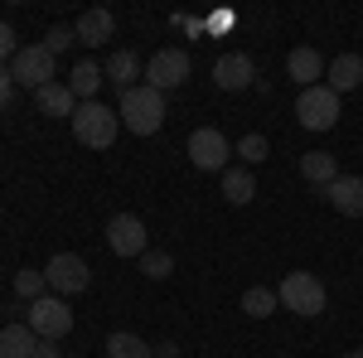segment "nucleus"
<instances>
[{
	"label": "nucleus",
	"mask_w": 363,
	"mask_h": 358,
	"mask_svg": "<svg viewBox=\"0 0 363 358\" xmlns=\"http://www.w3.org/2000/svg\"><path fill=\"white\" fill-rule=\"evenodd\" d=\"M189 165L194 169H213V174H223L228 169V155H233V145H228V136L218 131V126H199V131H189Z\"/></svg>",
	"instance_id": "7"
},
{
	"label": "nucleus",
	"mask_w": 363,
	"mask_h": 358,
	"mask_svg": "<svg viewBox=\"0 0 363 358\" xmlns=\"http://www.w3.org/2000/svg\"><path fill=\"white\" fill-rule=\"evenodd\" d=\"M140 272L150 276V281H169V272H174V257L160 247H150L145 257H140Z\"/></svg>",
	"instance_id": "25"
},
{
	"label": "nucleus",
	"mask_w": 363,
	"mask_h": 358,
	"mask_svg": "<svg viewBox=\"0 0 363 358\" xmlns=\"http://www.w3.org/2000/svg\"><path fill=\"white\" fill-rule=\"evenodd\" d=\"M301 174H306L315 189H330L339 179V160L330 150H306V155H301Z\"/></svg>",
	"instance_id": "17"
},
{
	"label": "nucleus",
	"mask_w": 363,
	"mask_h": 358,
	"mask_svg": "<svg viewBox=\"0 0 363 358\" xmlns=\"http://www.w3.org/2000/svg\"><path fill=\"white\" fill-rule=\"evenodd\" d=\"M34 349H39V334L29 325H5L0 330V358H34Z\"/></svg>",
	"instance_id": "19"
},
{
	"label": "nucleus",
	"mask_w": 363,
	"mask_h": 358,
	"mask_svg": "<svg viewBox=\"0 0 363 358\" xmlns=\"http://www.w3.org/2000/svg\"><path fill=\"white\" fill-rule=\"evenodd\" d=\"M102 73H107V83H116L121 92H131L136 78H145V68H140V58L131 49H112V58L102 63Z\"/></svg>",
	"instance_id": "15"
},
{
	"label": "nucleus",
	"mask_w": 363,
	"mask_h": 358,
	"mask_svg": "<svg viewBox=\"0 0 363 358\" xmlns=\"http://www.w3.org/2000/svg\"><path fill=\"white\" fill-rule=\"evenodd\" d=\"M116 131H121V116H116L112 107H102V102H78V111H73V136L83 140L87 150H107L116 140Z\"/></svg>",
	"instance_id": "2"
},
{
	"label": "nucleus",
	"mask_w": 363,
	"mask_h": 358,
	"mask_svg": "<svg viewBox=\"0 0 363 358\" xmlns=\"http://www.w3.org/2000/svg\"><path fill=\"white\" fill-rule=\"evenodd\" d=\"M107 358H155V344H145L140 334L116 330L112 339H107Z\"/></svg>",
	"instance_id": "22"
},
{
	"label": "nucleus",
	"mask_w": 363,
	"mask_h": 358,
	"mask_svg": "<svg viewBox=\"0 0 363 358\" xmlns=\"http://www.w3.org/2000/svg\"><path fill=\"white\" fill-rule=\"evenodd\" d=\"M296 116H301L306 131H330V126L339 121V92L330 83L306 87V92L296 97Z\"/></svg>",
	"instance_id": "5"
},
{
	"label": "nucleus",
	"mask_w": 363,
	"mask_h": 358,
	"mask_svg": "<svg viewBox=\"0 0 363 358\" xmlns=\"http://www.w3.org/2000/svg\"><path fill=\"white\" fill-rule=\"evenodd\" d=\"M189 83V54L184 49H160V54L145 63V87L155 92H174V87Z\"/></svg>",
	"instance_id": "10"
},
{
	"label": "nucleus",
	"mask_w": 363,
	"mask_h": 358,
	"mask_svg": "<svg viewBox=\"0 0 363 358\" xmlns=\"http://www.w3.org/2000/svg\"><path fill=\"white\" fill-rule=\"evenodd\" d=\"M107 83V73H102V63L97 58H83L73 73H68V92L78 97V102H97V87Z\"/></svg>",
	"instance_id": "16"
},
{
	"label": "nucleus",
	"mask_w": 363,
	"mask_h": 358,
	"mask_svg": "<svg viewBox=\"0 0 363 358\" xmlns=\"http://www.w3.org/2000/svg\"><path fill=\"white\" fill-rule=\"evenodd\" d=\"M44 272H34V267H25V272H15V296H25V301H39L44 296Z\"/></svg>",
	"instance_id": "26"
},
{
	"label": "nucleus",
	"mask_w": 363,
	"mask_h": 358,
	"mask_svg": "<svg viewBox=\"0 0 363 358\" xmlns=\"http://www.w3.org/2000/svg\"><path fill=\"white\" fill-rule=\"evenodd\" d=\"M25 325L39 339H63V334L73 330V310H68V301L63 296H39V301H29V310H25Z\"/></svg>",
	"instance_id": "6"
},
{
	"label": "nucleus",
	"mask_w": 363,
	"mask_h": 358,
	"mask_svg": "<svg viewBox=\"0 0 363 358\" xmlns=\"http://www.w3.org/2000/svg\"><path fill=\"white\" fill-rule=\"evenodd\" d=\"M354 358H363V349H354Z\"/></svg>",
	"instance_id": "32"
},
{
	"label": "nucleus",
	"mask_w": 363,
	"mask_h": 358,
	"mask_svg": "<svg viewBox=\"0 0 363 358\" xmlns=\"http://www.w3.org/2000/svg\"><path fill=\"white\" fill-rule=\"evenodd\" d=\"M15 54H20V49H15V29L0 20V63H5V58H15Z\"/></svg>",
	"instance_id": "28"
},
{
	"label": "nucleus",
	"mask_w": 363,
	"mask_h": 358,
	"mask_svg": "<svg viewBox=\"0 0 363 358\" xmlns=\"http://www.w3.org/2000/svg\"><path fill=\"white\" fill-rule=\"evenodd\" d=\"M277 291H267V286H247V291H242V310H247L252 320H272V315H277Z\"/></svg>",
	"instance_id": "23"
},
{
	"label": "nucleus",
	"mask_w": 363,
	"mask_h": 358,
	"mask_svg": "<svg viewBox=\"0 0 363 358\" xmlns=\"http://www.w3.org/2000/svg\"><path fill=\"white\" fill-rule=\"evenodd\" d=\"M155 358H179V344H169V339H165V344H155Z\"/></svg>",
	"instance_id": "31"
},
{
	"label": "nucleus",
	"mask_w": 363,
	"mask_h": 358,
	"mask_svg": "<svg viewBox=\"0 0 363 358\" xmlns=\"http://www.w3.org/2000/svg\"><path fill=\"white\" fill-rule=\"evenodd\" d=\"M34 107L44 111V116H68L73 121V111H78V97L68 92V83H49L34 92Z\"/></svg>",
	"instance_id": "18"
},
{
	"label": "nucleus",
	"mask_w": 363,
	"mask_h": 358,
	"mask_svg": "<svg viewBox=\"0 0 363 358\" xmlns=\"http://www.w3.org/2000/svg\"><path fill=\"white\" fill-rule=\"evenodd\" d=\"M213 83L223 87V92H242V87L257 83V63L247 54H223L213 63Z\"/></svg>",
	"instance_id": "11"
},
{
	"label": "nucleus",
	"mask_w": 363,
	"mask_h": 358,
	"mask_svg": "<svg viewBox=\"0 0 363 358\" xmlns=\"http://www.w3.org/2000/svg\"><path fill=\"white\" fill-rule=\"evenodd\" d=\"M44 281H49V291L54 296H83L87 286H92V267H87L78 252H54L49 257V267H44Z\"/></svg>",
	"instance_id": "4"
},
{
	"label": "nucleus",
	"mask_w": 363,
	"mask_h": 358,
	"mask_svg": "<svg viewBox=\"0 0 363 358\" xmlns=\"http://www.w3.org/2000/svg\"><path fill=\"white\" fill-rule=\"evenodd\" d=\"M277 301L291 315H325V281L315 272H286V281L277 286Z\"/></svg>",
	"instance_id": "3"
},
{
	"label": "nucleus",
	"mask_w": 363,
	"mask_h": 358,
	"mask_svg": "<svg viewBox=\"0 0 363 358\" xmlns=\"http://www.w3.org/2000/svg\"><path fill=\"white\" fill-rule=\"evenodd\" d=\"M107 247L116 252V257H126V262H131V257H145V252H150V233H145V223L136 218V213H116L112 223H107Z\"/></svg>",
	"instance_id": "9"
},
{
	"label": "nucleus",
	"mask_w": 363,
	"mask_h": 358,
	"mask_svg": "<svg viewBox=\"0 0 363 358\" xmlns=\"http://www.w3.org/2000/svg\"><path fill=\"white\" fill-rule=\"evenodd\" d=\"M116 116H121V126H126L131 136H155V131H160V121H165V92L136 83L131 92H121Z\"/></svg>",
	"instance_id": "1"
},
{
	"label": "nucleus",
	"mask_w": 363,
	"mask_h": 358,
	"mask_svg": "<svg viewBox=\"0 0 363 358\" xmlns=\"http://www.w3.org/2000/svg\"><path fill=\"white\" fill-rule=\"evenodd\" d=\"M325 78H330L335 92H354V87L363 83V58L359 54H339L335 63H330V73H325Z\"/></svg>",
	"instance_id": "20"
},
{
	"label": "nucleus",
	"mask_w": 363,
	"mask_h": 358,
	"mask_svg": "<svg viewBox=\"0 0 363 358\" xmlns=\"http://www.w3.org/2000/svg\"><path fill=\"white\" fill-rule=\"evenodd\" d=\"M325 198L344 218H363V174H339L335 184L325 189Z\"/></svg>",
	"instance_id": "12"
},
{
	"label": "nucleus",
	"mask_w": 363,
	"mask_h": 358,
	"mask_svg": "<svg viewBox=\"0 0 363 358\" xmlns=\"http://www.w3.org/2000/svg\"><path fill=\"white\" fill-rule=\"evenodd\" d=\"M10 92H15V78H10V68H5V63H0V107H5V102H10Z\"/></svg>",
	"instance_id": "29"
},
{
	"label": "nucleus",
	"mask_w": 363,
	"mask_h": 358,
	"mask_svg": "<svg viewBox=\"0 0 363 358\" xmlns=\"http://www.w3.org/2000/svg\"><path fill=\"white\" fill-rule=\"evenodd\" d=\"M233 155H242V165H262V160H267V155H272V140L262 136V131H247V136L238 140V145H233Z\"/></svg>",
	"instance_id": "24"
},
{
	"label": "nucleus",
	"mask_w": 363,
	"mask_h": 358,
	"mask_svg": "<svg viewBox=\"0 0 363 358\" xmlns=\"http://www.w3.org/2000/svg\"><path fill=\"white\" fill-rule=\"evenodd\" d=\"M68 44H78V34H73V25H54L49 29V34H44V49H49V54H63V49H68Z\"/></svg>",
	"instance_id": "27"
},
{
	"label": "nucleus",
	"mask_w": 363,
	"mask_h": 358,
	"mask_svg": "<svg viewBox=\"0 0 363 358\" xmlns=\"http://www.w3.org/2000/svg\"><path fill=\"white\" fill-rule=\"evenodd\" d=\"M73 34H78V44H87V49H97V44H107L116 34V20L112 10H83L78 20H73Z\"/></svg>",
	"instance_id": "14"
},
{
	"label": "nucleus",
	"mask_w": 363,
	"mask_h": 358,
	"mask_svg": "<svg viewBox=\"0 0 363 358\" xmlns=\"http://www.w3.org/2000/svg\"><path fill=\"white\" fill-rule=\"evenodd\" d=\"M34 358H63V349H58L54 339H39V349H34Z\"/></svg>",
	"instance_id": "30"
},
{
	"label": "nucleus",
	"mask_w": 363,
	"mask_h": 358,
	"mask_svg": "<svg viewBox=\"0 0 363 358\" xmlns=\"http://www.w3.org/2000/svg\"><path fill=\"white\" fill-rule=\"evenodd\" d=\"M286 78H291V83H296L301 92H306V87H315L320 78H325V58L315 54L310 44L291 49V54H286Z\"/></svg>",
	"instance_id": "13"
},
{
	"label": "nucleus",
	"mask_w": 363,
	"mask_h": 358,
	"mask_svg": "<svg viewBox=\"0 0 363 358\" xmlns=\"http://www.w3.org/2000/svg\"><path fill=\"white\" fill-rule=\"evenodd\" d=\"M54 63L58 58L44 49V44H25L20 54H15V68H10V78L20 87H29V92H39V87L54 83Z\"/></svg>",
	"instance_id": "8"
},
{
	"label": "nucleus",
	"mask_w": 363,
	"mask_h": 358,
	"mask_svg": "<svg viewBox=\"0 0 363 358\" xmlns=\"http://www.w3.org/2000/svg\"><path fill=\"white\" fill-rule=\"evenodd\" d=\"M223 198H228V203H238V208L257 198V179H252L247 165H238V169L228 165V169H223Z\"/></svg>",
	"instance_id": "21"
}]
</instances>
